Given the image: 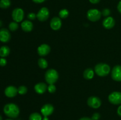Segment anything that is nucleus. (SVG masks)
I'll return each mask as SVG.
<instances>
[{
  "mask_svg": "<svg viewBox=\"0 0 121 120\" xmlns=\"http://www.w3.org/2000/svg\"><path fill=\"white\" fill-rule=\"evenodd\" d=\"M4 112L8 117L10 118H16L20 114V108L18 106L14 103L6 104L4 107Z\"/></svg>",
  "mask_w": 121,
  "mask_h": 120,
  "instance_id": "nucleus-1",
  "label": "nucleus"
},
{
  "mask_svg": "<svg viewBox=\"0 0 121 120\" xmlns=\"http://www.w3.org/2000/svg\"><path fill=\"white\" fill-rule=\"evenodd\" d=\"M95 72L99 76H106L111 71V67L108 64L105 63L97 64L95 67Z\"/></svg>",
  "mask_w": 121,
  "mask_h": 120,
  "instance_id": "nucleus-2",
  "label": "nucleus"
},
{
  "mask_svg": "<svg viewBox=\"0 0 121 120\" xmlns=\"http://www.w3.org/2000/svg\"><path fill=\"white\" fill-rule=\"evenodd\" d=\"M45 80L49 85L54 84L59 79V73L56 69H49L45 73Z\"/></svg>",
  "mask_w": 121,
  "mask_h": 120,
  "instance_id": "nucleus-3",
  "label": "nucleus"
},
{
  "mask_svg": "<svg viewBox=\"0 0 121 120\" xmlns=\"http://www.w3.org/2000/svg\"><path fill=\"white\" fill-rule=\"evenodd\" d=\"M102 12L97 9H91L87 12V18L90 21L96 22L99 21L102 16Z\"/></svg>",
  "mask_w": 121,
  "mask_h": 120,
  "instance_id": "nucleus-4",
  "label": "nucleus"
},
{
  "mask_svg": "<svg viewBox=\"0 0 121 120\" xmlns=\"http://www.w3.org/2000/svg\"><path fill=\"white\" fill-rule=\"evenodd\" d=\"M24 17V12L22 8H16L12 12V18L15 22H21L23 20Z\"/></svg>",
  "mask_w": 121,
  "mask_h": 120,
  "instance_id": "nucleus-5",
  "label": "nucleus"
},
{
  "mask_svg": "<svg viewBox=\"0 0 121 120\" xmlns=\"http://www.w3.org/2000/svg\"><path fill=\"white\" fill-rule=\"evenodd\" d=\"M108 100L109 102L113 105L121 104V92L118 91H114L111 92L108 96Z\"/></svg>",
  "mask_w": 121,
  "mask_h": 120,
  "instance_id": "nucleus-6",
  "label": "nucleus"
},
{
  "mask_svg": "<svg viewBox=\"0 0 121 120\" xmlns=\"http://www.w3.org/2000/svg\"><path fill=\"white\" fill-rule=\"evenodd\" d=\"M87 104L89 107L94 109H98L101 106L102 101L98 96H92L88 98Z\"/></svg>",
  "mask_w": 121,
  "mask_h": 120,
  "instance_id": "nucleus-7",
  "label": "nucleus"
},
{
  "mask_svg": "<svg viewBox=\"0 0 121 120\" xmlns=\"http://www.w3.org/2000/svg\"><path fill=\"white\" fill-rule=\"evenodd\" d=\"M49 16V10L46 7H42L37 14V18L41 22H44L48 20Z\"/></svg>",
  "mask_w": 121,
  "mask_h": 120,
  "instance_id": "nucleus-8",
  "label": "nucleus"
},
{
  "mask_svg": "<svg viewBox=\"0 0 121 120\" xmlns=\"http://www.w3.org/2000/svg\"><path fill=\"white\" fill-rule=\"evenodd\" d=\"M111 77L112 80L117 82L121 81V65H117L113 67L111 71Z\"/></svg>",
  "mask_w": 121,
  "mask_h": 120,
  "instance_id": "nucleus-9",
  "label": "nucleus"
},
{
  "mask_svg": "<svg viewBox=\"0 0 121 120\" xmlns=\"http://www.w3.org/2000/svg\"><path fill=\"white\" fill-rule=\"evenodd\" d=\"M54 110L53 105L50 104H46L44 105L41 108V113L44 116H48L52 115Z\"/></svg>",
  "mask_w": 121,
  "mask_h": 120,
  "instance_id": "nucleus-10",
  "label": "nucleus"
},
{
  "mask_svg": "<svg viewBox=\"0 0 121 120\" xmlns=\"http://www.w3.org/2000/svg\"><path fill=\"white\" fill-rule=\"evenodd\" d=\"M51 51V48L48 44H43L37 48V53L40 56H45L48 55Z\"/></svg>",
  "mask_w": 121,
  "mask_h": 120,
  "instance_id": "nucleus-11",
  "label": "nucleus"
},
{
  "mask_svg": "<svg viewBox=\"0 0 121 120\" xmlns=\"http://www.w3.org/2000/svg\"><path fill=\"white\" fill-rule=\"evenodd\" d=\"M50 25L51 28L53 30L57 31L59 30L61 28V25H62V22L61 20L60 17H53L51 20L50 22Z\"/></svg>",
  "mask_w": 121,
  "mask_h": 120,
  "instance_id": "nucleus-12",
  "label": "nucleus"
},
{
  "mask_svg": "<svg viewBox=\"0 0 121 120\" xmlns=\"http://www.w3.org/2000/svg\"><path fill=\"white\" fill-rule=\"evenodd\" d=\"M11 34L9 31L6 28H2L0 29V41L6 43L10 41Z\"/></svg>",
  "mask_w": 121,
  "mask_h": 120,
  "instance_id": "nucleus-13",
  "label": "nucleus"
},
{
  "mask_svg": "<svg viewBox=\"0 0 121 120\" xmlns=\"http://www.w3.org/2000/svg\"><path fill=\"white\" fill-rule=\"evenodd\" d=\"M4 94L8 98L14 97L18 94V88L13 85L8 86L5 89Z\"/></svg>",
  "mask_w": 121,
  "mask_h": 120,
  "instance_id": "nucleus-14",
  "label": "nucleus"
},
{
  "mask_svg": "<svg viewBox=\"0 0 121 120\" xmlns=\"http://www.w3.org/2000/svg\"><path fill=\"white\" fill-rule=\"evenodd\" d=\"M102 25L104 28L106 29H112L115 25V21L113 18L111 17V16H108L102 22Z\"/></svg>",
  "mask_w": 121,
  "mask_h": 120,
  "instance_id": "nucleus-15",
  "label": "nucleus"
},
{
  "mask_svg": "<svg viewBox=\"0 0 121 120\" xmlns=\"http://www.w3.org/2000/svg\"><path fill=\"white\" fill-rule=\"evenodd\" d=\"M47 84L44 82H39L34 86V90L38 94H43L47 89Z\"/></svg>",
  "mask_w": 121,
  "mask_h": 120,
  "instance_id": "nucleus-16",
  "label": "nucleus"
},
{
  "mask_svg": "<svg viewBox=\"0 0 121 120\" xmlns=\"http://www.w3.org/2000/svg\"><path fill=\"white\" fill-rule=\"evenodd\" d=\"M21 29L26 32H30L33 29V24L30 20H25L21 22Z\"/></svg>",
  "mask_w": 121,
  "mask_h": 120,
  "instance_id": "nucleus-17",
  "label": "nucleus"
},
{
  "mask_svg": "<svg viewBox=\"0 0 121 120\" xmlns=\"http://www.w3.org/2000/svg\"><path fill=\"white\" fill-rule=\"evenodd\" d=\"M83 75L84 78L86 79V80H92L94 77V71H93L92 68H87V69H86L84 71Z\"/></svg>",
  "mask_w": 121,
  "mask_h": 120,
  "instance_id": "nucleus-18",
  "label": "nucleus"
},
{
  "mask_svg": "<svg viewBox=\"0 0 121 120\" xmlns=\"http://www.w3.org/2000/svg\"><path fill=\"white\" fill-rule=\"evenodd\" d=\"M10 53V49L8 46L4 45L0 48V56L2 58L7 57Z\"/></svg>",
  "mask_w": 121,
  "mask_h": 120,
  "instance_id": "nucleus-19",
  "label": "nucleus"
},
{
  "mask_svg": "<svg viewBox=\"0 0 121 120\" xmlns=\"http://www.w3.org/2000/svg\"><path fill=\"white\" fill-rule=\"evenodd\" d=\"M38 65L41 69H46L48 67V62L46 59L43 58H40L38 60Z\"/></svg>",
  "mask_w": 121,
  "mask_h": 120,
  "instance_id": "nucleus-20",
  "label": "nucleus"
},
{
  "mask_svg": "<svg viewBox=\"0 0 121 120\" xmlns=\"http://www.w3.org/2000/svg\"><path fill=\"white\" fill-rule=\"evenodd\" d=\"M11 2L10 0H1L0 1V8L2 9H7L10 7Z\"/></svg>",
  "mask_w": 121,
  "mask_h": 120,
  "instance_id": "nucleus-21",
  "label": "nucleus"
},
{
  "mask_svg": "<svg viewBox=\"0 0 121 120\" xmlns=\"http://www.w3.org/2000/svg\"><path fill=\"white\" fill-rule=\"evenodd\" d=\"M42 116L39 112H33L30 114L29 120H42Z\"/></svg>",
  "mask_w": 121,
  "mask_h": 120,
  "instance_id": "nucleus-22",
  "label": "nucleus"
},
{
  "mask_svg": "<svg viewBox=\"0 0 121 120\" xmlns=\"http://www.w3.org/2000/svg\"><path fill=\"white\" fill-rule=\"evenodd\" d=\"M69 15V12L67 9H63L59 11V17L61 19H65L68 17Z\"/></svg>",
  "mask_w": 121,
  "mask_h": 120,
  "instance_id": "nucleus-23",
  "label": "nucleus"
},
{
  "mask_svg": "<svg viewBox=\"0 0 121 120\" xmlns=\"http://www.w3.org/2000/svg\"><path fill=\"white\" fill-rule=\"evenodd\" d=\"M18 22H15V21H13V22H11L9 23L8 27H9V29L11 31H15L16 30H17L18 28Z\"/></svg>",
  "mask_w": 121,
  "mask_h": 120,
  "instance_id": "nucleus-24",
  "label": "nucleus"
},
{
  "mask_svg": "<svg viewBox=\"0 0 121 120\" xmlns=\"http://www.w3.org/2000/svg\"><path fill=\"white\" fill-rule=\"evenodd\" d=\"M28 91V88L24 85H21L18 88V93L20 95H25Z\"/></svg>",
  "mask_w": 121,
  "mask_h": 120,
  "instance_id": "nucleus-25",
  "label": "nucleus"
},
{
  "mask_svg": "<svg viewBox=\"0 0 121 120\" xmlns=\"http://www.w3.org/2000/svg\"><path fill=\"white\" fill-rule=\"evenodd\" d=\"M47 90L51 94H53L56 91V87L54 85V84H50L47 87Z\"/></svg>",
  "mask_w": 121,
  "mask_h": 120,
  "instance_id": "nucleus-26",
  "label": "nucleus"
},
{
  "mask_svg": "<svg viewBox=\"0 0 121 120\" xmlns=\"http://www.w3.org/2000/svg\"><path fill=\"white\" fill-rule=\"evenodd\" d=\"M101 12L102 15L103 16L108 17V16H109L110 14H111V10H110L109 9H108V8H105V9H103L102 11Z\"/></svg>",
  "mask_w": 121,
  "mask_h": 120,
  "instance_id": "nucleus-27",
  "label": "nucleus"
},
{
  "mask_svg": "<svg viewBox=\"0 0 121 120\" xmlns=\"http://www.w3.org/2000/svg\"><path fill=\"white\" fill-rule=\"evenodd\" d=\"M27 18L30 20H34L37 18V14H35L34 12H30L27 15Z\"/></svg>",
  "mask_w": 121,
  "mask_h": 120,
  "instance_id": "nucleus-28",
  "label": "nucleus"
},
{
  "mask_svg": "<svg viewBox=\"0 0 121 120\" xmlns=\"http://www.w3.org/2000/svg\"><path fill=\"white\" fill-rule=\"evenodd\" d=\"M100 118V115L99 113L98 112H95L92 115V120H99V118Z\"/></svg>",
  "mask_w": 121,
  "mask_h": 120,
  "instance_id": "nucleus-29",
  "label": "nucleus"
},
{
  "mask_svg": "<svg viewBox=\"0 0 121 120\" xmlns=\"http://www.w3.org/2000/svg\"><path fill=\"white\" fill-rule=\"evenodd\" d=\"M7 61L5 58L2 57L0 58V66L1 67H4V66H5L7 65Z\"/></svg>",
  "mask_w": 121,
  "mask_h": 120,
  "instance_id": "nucleus-30",
  "label": "nucleus"
},
{
  "mask_svg": "<svg viewBox=\"0 0 121 120\" xmlns=\"http://www.w3.org/2000/svg\"><path fill=\"white\" fill-rule=\"evenodd\" d=\"M32 1L36 4H41L46 1V0H32Z\"/></svg>",
  "mask_w": 121,
  "mask_h": 120,
  "instance_id": "nucleus-31",
  "label": "nucleus"
},
{
  "mask_svg": "<svg viewBox=\"0 0 121 120\" xmlns=\"http://www.w3.org/2000/svg\"><path fill=\"white\" fill-rule=\"evenodd\" d=\"M117 9H118V11L119 12V13L121 14V1H120L118 3V6H117Z\"/></svg>",
  "mask_w": 121,
  "mask_h": 120,
  "instance_id": "nucleus-32",
  "label": "nucleus"
},
{
  "mask_svg": "<svg viewBox=\"0 0 121 120\" xmlns=\"http://www.w3.org/2000/svg\"><path fill=\"white\" fill-rule=\"evenodd\" d=\"M100 0H89V2L93 4H96L100 2Z\"/></svg>",
  "mask_w": 121,
  "mask_h": 120,
  "instance_id": "nucleus-33",
  "label": "nucleus"
},
{
  "mask_svg": "<svg viewBox=\"0 0 121 120\" xmlns=\"http://www.w3.org/2000/svg\"><path fill=\"white\" fill-rule=\"evenodd\" d=\"M117 114L119 116H121V105L117 109Z\"/></svg>",
  "mask_w": 121,
  "mask_h": 120,
  "instance_id": "nucleus-34",
  "label": "nucleus"
},
{
  "mask_svg": "<svg viewBox=\"0 0 121 120\" xmlns=\"http://www.w3.org/2000/svg\"><path fill=\"white\" fill-rule=\"evenodd\" d=\"M79 120H92V119L89 117H87V116H84V117H82L79 119Z\"/></svg>",
  "mask_w": 121,
  "mask_h": 120,
  "instance_id": "nucleus-35",
  "label": "nucleus"
},
{
  "mask_svg": "<svg viewBox=\"0 0 121 120\" xmlns=\"http://www.w3.org/2000/svg\"><path fill=\"white\" fill-rule=\"evenodd\" d=\"M42 120H49L48 116H44V118H43Z\"/></svg>",
  "mask_w": 121,
  "mask_h": 120,
  "instance_id": "nucleus-36",
  "label": "nucleus"
},
{
  "mask_svg": "<svg viewBox=\"0 0 121 120\" xmlns=\"http://www.w3.org/2000/svg\"><path fill=\"white\" fill-rule=\"evenodd\" d=\"M2 22L0 20V27H2Z\"/></svg>",
  "mask_w": 121,
  "mask_h": 120,
  "instance_id": "nucleus-37",
  "label": "nucleus"
},
{
  "mask_svg": "<svg viewBox=\"0 0 121 120\" xmlns=\"http://www.w3.org/2000/svg\"><path fill=\"white\" fill-rule=\"evenodd\" d=\"M0 120H2V116H1V115H0Z\"/></svg>",
  "mask_w": 121,
  "mask_h": 120,
  "instance_id": "nucleus-38",
  "label": "nucleus"
},
{
  "mask_svg": "<svg viewBox=\"0 0 121 120\" xmlns=\"http://www.w3.org/2000/svg\"><path fill=\"white\" fill-rule=\"evenodd\" d=\"M13 120L12 118H11V119H7V120Z\"/></svg>",
  "mask_w": 121,
  "mask_h": 120,
  "instance_id": "nucleus-39",
  "label": "nucleus"
}]
</instances>
